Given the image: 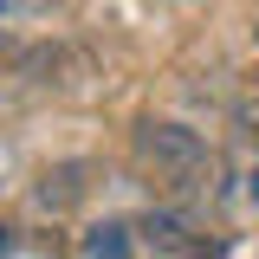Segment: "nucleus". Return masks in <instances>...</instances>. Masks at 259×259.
Masks as SVG:
<instances>
[{
	"label": "nucleus",
	"mask_w": 259,
	"mask_h": 259,
	"mask_svg": "<svg viewBox=\"0 0 259 259\" xmlns=\"http://www.w3.org/2000/svg\"><path fill=\"white\" fill-rule=\"evenodd\" d=\"M0 59H13V39H7V32H0Z\"/></svg>",
	"instance_id": "423d86ee"
},
{
	"label": "nucleus",
	"mask_w": 259,
	"mask_h": 259,
	"mask_svg": "<svg viewBox=\"0 0 259 259\" xmlns=\"http://www.w3.org/2000/svg\"><path fill=\"white\" fill-rule=\"evenodd\" d=\"M84 253L91 259H130V227L123 221H97L84 233Z\"/></svg>",
	"instance_id": "20e7f679"
},
{
	"label": "nucleus",
	"mask_w": 259,
	"mask_h": 259,
	"mask_svg": "<svg viewBox=\"0 0 259 259\" xmlns=\"http://www.w3.org/2000/svg\"><path fill=\"white\" fill-rule=\"evenodd\" d=\"M130 233H143L149 253H194V221L182 214V207H149Z\"/></svg>",
	"instance_id": "f03ea898"
},
{
	"label": "nucleus",
	"mask_w": 259,
	"mask_h": 259,
	"mask_svg": "<svg viewBox=\"0 0 259 259\" xmlns=\"http://www.w3.org/2000/svg\"><path fill=\"white\" fill-rule=\"evenodd\" d=\"M253 201H259V175H253Z\"/></svg>",
	"instance_id": "0eeeda50"
},
{
	"label": "nucleus",
	"mask_w": 259,
	"mask_h": 259,
	"mask_svg": "<svg viewBox=\"0 0 259 259\" xmlns=\"http://www.w3.org/2000/svg\"><path fill=\"white\" fill-rule=\"evenodd\" d=\"M78 194H84V162H59V168L39 175L32 201H39L46 214H65V207H78Z\"/></svg>",
	"instance_id": "7ed1b4c3"
},
{
	"label": "nucleus",
	"mask_w": 259,
	"mask_h": 259,
	"mask_svg": "<svg viewBox=\"0 0 259 259\" xmlns=\"http://www.w3.org/2000/svg\"><path fill=\"white\" fill-rule=\"evenodd\" d=\"M136 162L156 175L162 188H194V175L207 168V143H201V130L188 123H149L136 130Z\"/></svg>",
	"instance_id": "f257e3e1"
},
{
	"label": "nucleus",
	"mask_w": 259,
	"mask_h": 259,
	"mask_svg": "<svg viewBox=\"0 0 259 259\" xmlns=\"http://www.w3.org/2000/svg\"><path fill=\"white\" fill-rule=\"evenodd\" d=\"M7 253H13V227L0 221V259H7Z\"/></svg>",
	"instance_id": "39448f33"
}]
</instances>
